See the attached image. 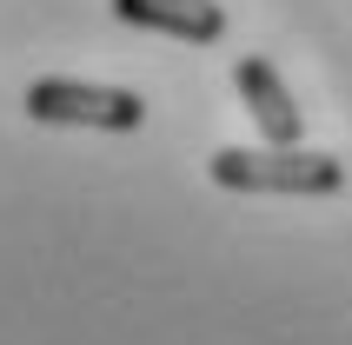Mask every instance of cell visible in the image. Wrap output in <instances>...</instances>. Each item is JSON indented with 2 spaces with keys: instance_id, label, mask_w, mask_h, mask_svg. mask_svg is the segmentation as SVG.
<instances>
[{
  "instance_id": "cell-1",
  "label": "cell",
  "mask_w": 352,
  "mask_h": 345,
  "mask_svg": "<svg viewBox=\"0 0 352 345\" xmlns=\"http://www.w3.org/2000/svg\"><path fill=\"white\" fill-rule=\"evenodd\" d=\"M213 186L226 192H279V199H333L346 186V166L333 153H306V146H219L206 159Z\"/></svg>"
},
{
  "instance_id": "cell-2",
  "label": "cell",
  "mask_w": 352,
  "mask_h": 345,
  "mask_svg": "<svg viewBox=\"0 0 352 345\" xmlns=\"http://www.w3.org/2000/svg\"><path fill=\"white\" fill-rule=\"evenodd\" d=\"M27 113L40 126H94V133H140L146 100L133 87H87V80H34Z\"/></svg>"
},
{
  "instance_id": "cell-3",
  "label": "cell",
  "mask_w": 352,
  "mask_h": 345,
  "mask_svg": "<svg viewBox=\"0 0 352 345\" xmlns=\"http://www.w3.org/2000/svg\"><path fill=\"white\" fill-rule=\"evenodd\" d=\"M233 87H239V100H246V113H253L266 146H299V140H306V113L293 107V93H286V80H279L273 60L246 54L233 67Z\"/></svg>"
},
{
  "instance_id": "cell-4",
  "label": "cell",
  "mask_w": 352,
  "mask_h": 345,
  "mask_svg": "<svg viewBox=\"0 0 352 345\" xmlns=\"http://www.w3.org/2000/svg\"><path fill=\"white\" fill-rule=\"evenodd\" d=\"M113 14L126 27H146V34H173L186 47H213L226 34V7L219 0H113Z\"/></svg>"
}]
</instances>
